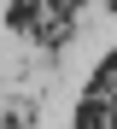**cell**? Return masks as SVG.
Instances as JSON below:
<instances>
[{"mask_svg":"<svg viewBox=\"0 0 117 129\" xmlns=\"http://www.w3.org/2000/svg\"><path fill=\"white\" fill-rule=\"evenodd\" d=\"M76 129H117V100L88 88V100L76 106Z\"/></svg>","mask_w":117,"mask_h":129,"instance_id":"obj_1","label":"cell"},{"mask_svg":"<svg viewBox=\"0 0 117 129\" xmlns=\"http://www.w3.org/2000/svg\"><path fill=\"white\" fill-rule=\"evenodd\" d=\"M6 129H29V106H6Z\"/></svg>","mask_w":117,"mask_h":129,"instance_id":"obj_2","label":"cell"}]
</instances>
